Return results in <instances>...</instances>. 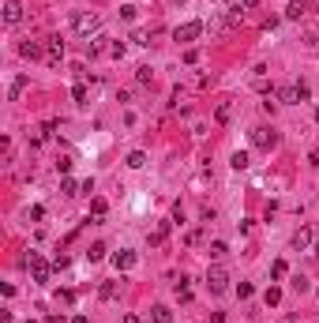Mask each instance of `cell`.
Segmentation results:
<instances>
[{
  "label": "cell",
  "instance_id": "obj_14",
  "mask_svg": "<svg viewBox=\"0 0 319 323\" xmlns=\"http://www.w3.org/2000/svg\"><path fill=\"white\" fill-rule=\"evenodd\" d=\"M274 98H278V102H285V106L301 102V98H297V87H278V90H274Z\"/></svg>",
  "mask_w": 319,
  "mask_h": 323
},
{
  "label": "cell",
  "instance_id": "obj_21",
  "mask_svg": "<svg viewBox=\"0 0 319 323\" xmlns=\"http://www.w3.org/2000/svg\"><path fill=\"white\" fill-rule=\"evenodd\" d=\"M263 301H267V308H274L278 301H282V289H278V286H270V289L263 293Z\"/></svg>",
  "mask_w": 319,
  "mask_h": 323
},
{
  "label": "cell",
  "instance_id": "obj_19",
  "mask_svg": "<svg viewBox=\"0 0 319 323\" xmlns=\"http://www.w3.org/2000/svg\"><path fill=\"white\" fill-rule=\"evenodd\" d=\"M98 297L102 301H113V297H117V282H102V286H98Z\"/></svg>",
  "mask_w": 319,
  "mask_h": 323
},
{
  "label": "cell",
  "instance_id": "obj_22",
  "mask_svg": "<svg viewBox=\"0 0 319 323\" xmlns=\"http://www.w3.org/2000/svg\"><path fill=\"white\" fill-rule=\"evenodd\" d=\"M207 252H210V260H221V255H226L229 248H226V241H210V248H207Z\"/></svg>",
  "mask_w": 319,
  "mask_h": 323
},
{
  "label": "cell",
  "instance_id": "obj_39",
  "mask_svg": "<svg viewBox=\"0 0 319 323\" xmlns=\"http://www.w3.org/2000/svg\"><path fill=\"white\" fill-rule=\"evenodd\" d=\"M72 323H90V319H86V316H75V319H72Z\"/></svg>",
  "mask_w": 319,
  "mask_h": 323
},
{
  "label": "cell",
  "instance_id": "obj_34",
  "mask_svg": "<svg viewBox=\"0 0 319 323\" xmlns=\"http://www.w3.org/2000/svg\"><path fill=\"white\" fill-rule=\"evenodd\" d=\"M45 218V207H30V222H42Z\"/></svg>",
  "mask_w": 319,
  "mask_h": 323
},
{
  "label": "cell",
  "instance_id": "obj_3",
  "mask_svg": "<svg viewBox=\"0 0 319 323\" xmlns=\"http://www.w3.org/2000/svg\"><path fill=\"white\" fill-rule=\"evenodd\" d=\"M199 34H203V23H184V26H177V30H173V42L188 45V42H196Z\"/></svg>",
  "mask_w": 319,
  "mask_h": 323
},
{
  "label": "cell",
  "instance_id": "obj_36",
  "mask_svg": "<svg viewBox=\"0 0 319 323\" xmlns=\"http://www.w3.org/2000/svg\"><path fill=\"white\" fill-rule=\"evenodd\" d=\"M45 323H68V316H64V312H60V316H49V319H45Z\"/></svg>",
  "mask_w": 319,
  "mask_h": 323
},
{
  "label": "cell",
  "instance_id": "obj_41",
  "mask_svg": "<svg viewBox=\"0 0 319 323\" xmlns=\"http://www.w3.org/2000/svg\"><path fill=\"white\" fill-rule=\"evenodd\" d=\"M315 255H319V244H315Z\"/></svg>",
  "mask_w": 319,
  "mask_h": 323
},
{
  "label": "cell",
  "instance_id": "obj_13",
  "mask_svg": "<svg viewBox=\"0 0 319 323\" xmlns=\"http://www.w3.org/2000/svg\"><path fill=\"white\" fill-rule=\"evenodd\" d=\"M166 241H169V222H158V230L150 233V244L158 248V244H166Z\"/></svg>",
  "mask_w": 319,
  "mask_h": 323
},
{
  "label": "cell",
  "instance_id": "obj_11",
  "mask_svg": "<svg viewBox=\"0 0 319 323\" xmlns=\"http://www.w3.org/2000/svg\"><path fill=\"white\" fill-rule=\"evenodd\" d=\"M150 319H154V323H173V308H169V305H154V308H150Z\"/></svg>",
  "mask_w": 319,
  "mask_h": 323
},
{
  "label": "cell",
  "instance_id": "obj_40",
  "mask_svg": "<svg viewBox=\"0 0 319 323\" xmlns=\"http://www.w3.org/2000/svg\"><path fill=\"white\" fill-rule=\"evenodd\" d=\"M315 120H319V109H315Z\"/></svg>",
  "mask_w": 319,
  "mask_h": 323
},
{
  "label": "cell",
  "instance_id": "obj_28",
  "mask_svg": "<svg viewBox=\"0 0 319 323\" xmlns=\"http://www.w3.org/2000/svg\"><path fill=\"white\" fill-rule=\"evenodd\" d=\"M293 87H297V98H301V102L312 98V87H308V83H293Z\"/></svg>",
  "mask_w": 319,
  "mask_h": 323
},
{
  "label": "cell",
  "instance_id": "obj_10",
  "mask_svg": "<svg viewBox=\"0 0 319 323\" xmlns=\"http://www.w3.org/2000/svg\"><path fill=\"white\" fill-rule=\"evenodd\" d=\"M105 211H109V203H105L102 196H94V199H90V222H102Z\"/></svg>",
  "mask_w": 319,
  "mask_h": 323
},
{
  "label": "cell",
  "instance_id": "obj_24",
  "mask_svg": "<svg viewBox=\"0 0 319 323\" xmlns=\"http://www.w3.org/2000/svg\"><path fill=\"white\" fill-rule=\"evenodd\" d=\"M270 274H274V278H285V274H289V263H285V260H274V267H270Z\"/></svg>",
  "mask_w": 319,
  "mask_h": 323
},
{
  "label": "cell",
  "instance_id": "obj_8",
  "mask_svg": "<svg viewBox=\"0 0 319 323\" xmlns=\"http://www.w3.org/2000/svg\"><path fill=\"white\" fill-rule=\"evenodd\" d=\"M19 19H23V0H8V4H4V23L15 26Z\"/></svg>",
  "mask_w": 319,
  "mask_h": 323
},
{
  "label": "cell",
  "instance_id": "obj_35",
  "mask_svg": "<svg viewBox=\"0 0 319 323\" xmlns=\"http://www.w3.org/2000/svg\"><path fill=\"white\" fill-rule=\"evenodd\" d=\"M120 19H128V23H132V19H135V8H132V4H124V8H120Z\"/></svg>",
  "mask_w": 319,
  "mask_h": 323
},
{
  "label": "cell",
  "instance_id": "obj_38",
  "mask_svg": "<svg viewBox=\"0 0 319 323\" xmlns=\"http://www.w3.org/2000/svg\"><path fill=\"white\" fill-rule=\"evenodd\" d=\"M259 4V0H240V8H244V12H248V8H256Z\"/></svg>",
  "mask_w": 319,
  "mask_h": 323
},
{
  "label": "cell",
  "instance_id": "obj_7",
  "mask_svg": "<svg viewBox=\"0 0 319 323\" xmlns=\"http://www.w3.org/2000/svg\"><path fill=\"white\" fill-rule=\"evenodd\" d=\"M19 56H23V60H42L45 45L42 42H23V45H19Z\"/></svg>",
  "mask_w": 319,
  "mask_h": 323
},
{
  "label": "cell",
  "instance_id": "obj_20",
  "mask_svg": "<svg viewBox=\"0 0 319 323\" xmlns=\"http://www.w3.org/2000/svg\"><path fill=\"white\" fill-rule=\"evenodd\" d=\"M26 83H30V79H26V75H19V79L12 83V90H8V98H12V102H15V98H19V94H23V87H26Z\"/></svg>",
  "mask_w": 319,
  "mask_h": 323
},
{
  "label": "cell",
  "instance_id": "obj_16",
  "mask_svg": "<svg viewBox=\"0 0 319 323\" xmlns=\"http://www.w3.org/2000/svg\"><path fill=\"white\" fill-rule=\"evenodd\" d=\"M60 192H64V196H79L83 184H79V180H72V177H64V180H60Z\"/></svg>",
  "mask_w": 319,
  "mask_h": 323
},
{
  "label": "cell",
  "instance_id": "obj_4",
  "mask_svg": "<svg viewBox=\"0 0 319 323\" xmlns=\"http://www.w3.org/2000/svg\"><path fill=\"white\" fill-rule=\"evenodd\" d=\"M278 143V136L270 128H252V147H259V150H270Z\"/></svg>",
  "mask_w": 319,
  "mask_h": 323
},
{
  "label": "cell",
  "instance_id": "obj_18",
  "mask_svg": "<svg viewBox=\"0 0 319 323\" xmlns=\"http://www.w3.org/2000/svg\"><path fill=\"white\" fill-rule=\"evenodd\" d=\"M124 162H128V169H143V166H147V154H143V150H132Z\"/></svg>",
  "mask_w": 319,
  "mask_h": 323
},
{
  "label": "cell",
  "instance_id": "obj_32",
  "mask_svg": "<svg viewBox=\"0 0 319 323\" xmlns=\"http://www.w3.org/2000/svg\"><path fill=\"white\" fill-rule=\"evenodd\" d=\"M135 79H139V83H150V79H154V75H150V68H147V64H143V68H139V72H135Z\"/></svg>",
  "mask_w": 319,
  "mask_h": 323
},
{
  "label": "cell",
  "instance_id": "obj_12",
  "mask_svg": "<svg viewBox=\"0 0 319 323\" xmlns=\"http://www.w3.org/2000/svg\"><path fill=\"white\" fill-rule=\"evenodd\" d=\"M308 12V0H289L285 4V19H301Z\"/></svg>",
  "mask_w": 319,
  "mask_h": 323
},
{
  "label": "cell",
  "instance_id": "obj_29",
  "mask_svg": "<svg viewBox=\"0 0 319 323\" xmlns=\"http://www.w3.org/2000/svg\"><path fill=\"white\" fill-rule=\"evenodd\" d=\"M72 166H75V162L68 158V154H64V158H56V173H64V177H68V169H72Z\"/></svg>",
  "mask_w": 319,
  "mask_h": 323
},
{
  "label": "cell",
  "instance_id": "obj_26",
  "mask_svg": "<svg viewBox=\"0 0 319 323\" xmlns=\"http://www.w3.org/2000/svg\"><path fill=\"white\" fill-rule=\"evenodd\" d=\"M248 162H252V158H248L244 150H237V154H233V169H248Z\"/></svg>",
  "mask_w": 319,
  "mask_h": 323
},
{
  "label": "cell",
  "instance_id": "obj_30",
  "mask_svg": "<svg viewBox=\"0 0 319 323\" xmlns=\"http://www.w3.org/2000/svg\"><path fill=\"white\" fill-rule=\"evenodd\" d=\"M177 301H192V289L184 286V278H180V286H177Z\"/></svg>",
  "mask_w": 319,
  "mask_h": 323
},
{
  "label": "cell",
  "instance_id": "obj_31",
  "mask_svg": "<svg viewBox=\"0 0 319 323\" xmlns=\"http://www.w3.org/2000/svg\"><path fill=\"white\" fill-rule=\"evenodd\" d=\"M56 301H60V305H72L75 293H72V289H60V293H56Z\"/></svg>",
  "mask_w": 319,
  "mask_h": 323
},
{
  "label": "cell",
  "instance_id": "obj_15",
  "mask_svg": "<svg viewBox=\"0 0 319 323\" xmlns=\"http://www.w3.org/2000/svg\"><path fill=\"white\" fill-rule=\"evenodd\" d=\"M308 244H312V230L304 225V230H297V233H293V248H308Z\"/></svg>",
  "mask_w": 319,
  "mask_h": 323
},
{
  "label": "cell",
  "instance_id": "obj_17",
  "mask_svg": "<svg viewBox=\"0 0 319 323\" xmlns=\"http://www.w3.org/2000/svg\"><path fill=\"white\" fill-rule=\"evenodd\" d=\"M229 117H233V106H229V102H218V109H214V120H218V124H226Z\"/></svg>",
  "mask_w": 319,
  "mask_h": 323
},
{
  "label": "cell",
  "instance_id": "obj_5",
  "mask_svg": "<svg viewBox=\"0 0 319 323\" xmlns=\"http://www.w3.org/2000/svg\"><path fill=\"white\" fill-rule=\"evenodd\" d=\"M45 60H49L53 68L64 60V42H60V38H49V42H45Z\"/></svg>",
  "mask_w": 319,
  "mask_h": 323
},
{
  "label": "cell",
  "instance_id": "obj_6",
  "mask_svg": "<svg viewBox=\"0 0 319 323\" xmlns=\"http://www.w3.org/2000/svg\"><path fill=\"white\" fill-rule=\"evenodd\" d=\"M98 15H86V12H79V15H75V30H79V34H94V30H98Z\"/></svg>",
  "mask_w": 319,
  "mask_h": 323
},
{
  "label": "cell",
  "instance_id": "obj_27",
  "mask_svg": "<svg viewBox=\"0 0 319 323\" xmlns=\"http://www.w3.org/2000/svg\"><path fill=\"white\" fill-rule=\"evenodd\" d=\"M252 293H256V289H252V282H240V286H237V297H240V301H248Z\"/></svg>",
  "mask_w": 319,
  "mask_h": 323
},
{
  "label": "cell",
  "instance_id": "obj_23",
  "mask_svg": "<svg viewBox=\"0 0 319 323\" xmlns=\"http://www.w3.org/2000/svg\"><path fill=\"white\" fill-rule=\"evenodd\" d=\"M86 260H90V263L105 260V244H102V241H98V244H90V252H86Z\"/></svg>",
  "mask_w": 319,
  "mask_h": 323
},
{
  "label": "cell",
  "instance_id": "obj_37",
  "mask_svg": "<svg viewBox=\"0 0 319 323\" xmlns=\"http://www.w3.org/2000/svg\"><path fill=\"white\" fill-rule=\"evenodd\" d=\"M124 323H143V319L135 316V312H128V316H124Z\"/></svg>",
  "mask_w": 319,
  "mask_h": 323
},
{
  "label": "cell",
  "instance_id": "obj_33",
  "mask_svg": "<svg viewBox=\"0 0 319 323\" xmlns=\"http://www.w3.org/2000/svg\"><path fill=\"white\" fill-rule=\"evenodd\" d=\"M86 53H90V56H98V53H102V38H98V42H86Z\"/></svg>",
  "mask_w": 319,
  "mask_h": 323
},
{
  "label": "cell",
  "instance_id": "obj_2",
  "mask_svg": "<svg viewBox=\"0 0 319 323\" xmlns=\"http://www.w3.org/2000/svg\"><path fill=\"white\" fill-rule=\"evenodd\" d=\"M207 289H210V293H226V289H229V274L221 271V267H210V271H207Z\"/></svg>",
  "mask_w": 319,
  "mask_h": 323
},
{
  "label": "cell",
  "instance_id": "obj_1",
  "mask_svg": "<svg viewBox=\"0 0 319 323\" xmlns=\"http://www.w3.org/2000/svg\"><path fill=\"white\" fill-rule=\"evenodd\" d=\"M26 267L34 271V282H38V286H45V282L53 278V267H49V263H45L38 252H30V255H26Z\"/></svg>",
  "mask_w": 319,
  "mask_h": 323
},
{
  "label": "cell",
  "instance_id": "obj_9",
  "mask_svg": "<svg viewBox=\"0 0 319 323\" xmlns=\"http://www.w3.org/2000/svg\"><path fill=\"white\" fill-rule=\"evenodd\" d=\"M135 263H139V255H135V252H128V248L113 255V267H117V271H132Z\"/></svg>",
  "mask_w": 319,
  "mask_h": 323
},
{
  "label": "cell",
  "instance_id": "obj_25",
  "mask_svg": "<svg viewBox=\"0 0 319 323\" xmlns=\"http://www.w3.org/2000/svg\"><path fill=\"white\" fill-rule=\"evenodd\" d=\"M72 98L79 102V106H86V87H83V83H75V87H72Z\"/></svg>",
  "mask_w": 319,
  "mask_h": 323
}]
</instances>
